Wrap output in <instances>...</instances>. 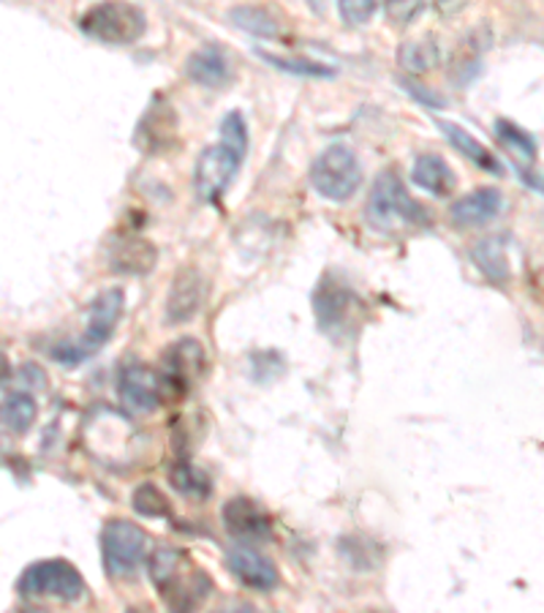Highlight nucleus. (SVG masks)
Segmentation results:
<instances>
[{
    "label": "nucleus",
    "instance_id": "obj_1",
    "mask_svg": "<svg viewBox=\"0 0 544 613\" xmlns=\"http://www.w3.org/2000/svg\"><path fill=\"white\" fill-rule=\"evenodd\" d=\"M248 153V126L240 112H229L220 123V140L204 147L196 158L194 191L200 202L220 200L235 175L240 172Z\"/></svg>",
    "mask_w": 544,
    "mask_h": 613
},
{
    "label": "nucleus",
    "instance_id": "obj_2",
    "mask_svg": "<svg viewBox=\"0 0 544 613\" xmlns=\"http://www.w3.org/2000/svg\"><path fill=\"white\" fill-rule=\"evenodd\" d=\"M147 570H150V581L158 598L172 611L196 609L213 589L207 572H202L191 561V556L174 545H158L147 561Z\"/></svg>",
    "mask_w": 544,
    "mask_h": 613
},
{
    "label": "nucleus",
    "instance_id": "obj_3",
    "mask_svg": "<svg viewBox=\"0 0 544 613\" xmlns=\"http://www.w3.org/2000/svg\"><path fill=\"white\" fill-rule=\"evenodd\" d=\"M367 224L384 235H400V232L419 230L430 224V213L411 194L395 169H384L373 183L367 197Z\"/></svg>",
    "mask_w": 544,
    "mask_h": 613
},
{
    "label": "nucleus",
    "instance_id": "obj_4",
    "mask_svg": "<svg viewBox=\"0 0 544 613\" xmlns=\"http://www.w3.org/2000/svg\"><path fill=\"white\" fill-rule=\"evenodd\" d=\"M123 305H126L123 289H104V292L90 303L88 325H84L82 336L77 341H64V344L53 346V360L66 363V366H77V363L90 360L95 352L104 349L106 341L115 336L117 322H121L123 316Z\"/></svg>",
    "mask_w": 544,
    "mask_h": 613
},
{
    "label": "nucleus",
    "instance_id": "obj_5",
    "mask_svg": "<svg viewBox=\"0 0 544 613\" xmlns=\"http://www.w3.org/2000/svg\"><path fill=\"white\" fill-rule=\"evenodd\" d=\"M79 31L110 47H128L147 31V16L128 0H101L79 16Z\"/></svg>",
    "mask_w": 544,
    "mask_h": 613
},
{
    "label": "nucleus",
    "instance_id": "obj_6",
    "mask_svg": "<svg viewBox=\"0 0 544 613\" xmlns=\"http://www.w3.org/2000/svg\"><path fill=\"white\" fill-rule=\"evenodd\" d=\"M362 183V167L349 145H330L310 164V186L327 202H349Z\"/></svg>",
    "mask_w": 544,
    "mask_h": 613
},
{
    "label": "nucleus",
    "instance_id": "obj_7",
    "mask_svg": "<svg viewBox=\"0 0 544 613\" xmlns=\"http://www.w3.org/2000/svg\"><path fill=\"white\" fill-rule=\"evenodd\" d=\"M16 589L27 600H60V603H79L88 592L84 578L66 559L36 561L22 572Z\"/></svg>",
    "mask_w": 544,
    "mask_h": 613
},
{
    "label": "nucleus",
    "instance_id": "obj_8",
    "mask_svg": "<svg viewBox=\"0 0 544 613\" xmlns=\"http://www.w3.org/2000/svg\"><path fill=\"white\" fill-rule=\"evenodd\" d=\"M147 535L128 519H110L101 530V559L110 578H132L145 565Z\"/></svg>",
    "mask_w": 544,
    "mask_h": 613
},
{
    "label": "nucleus",
    "instance_id": "obj_9",
    "mask_svg": "<svg viewBox=\"0 0 544 613\" xmlns=\"http://www.w3.org/2000/svg\"><path fill=\"white\" fill-rule=\"evenodd\" d=\"M204 346L196 338H180L163 355L161 366V384H163V401L167 399H183L189 393L191 384L204 374Z\"/></svg>",
    "mask_w": 544,
    "mask_h": 613
},
{
    "label": "nucleus",
    "instance_id": "obj_10",
    "mask_svg": "<svg viewBox=\"0 0 544 613\" xmlns=\"http://www.w3.org/2000/svg\"><path fill=\"white\" fill-rule=\"evenodd\" d=\"M226 532L235 537L237 543L257 545L272 537V519L268 510L251 497H235L224 504L220 510Z\"/></svg>",
    "mask_w": 544,
    "mask_h": 613
},
{
    "label": "nucleus",
    "instance_id": "obj_11",
    "mask_svg": "<svg viewBox=\"0 0 544 613\" xmlns=\"http://www.w3.org/2000/svg\"><path fill=\"white\" fill-rule=\"evenodd\" d=\"M117 393L134 412H156L163 404V384L152 368L141 363H128L117 377Z\"/></svg>",
    "mask_w": 544,
    "mask_h": 613
},
{
    "label": "nucleus",
    "instance_id": "obj_12",
    "mask_svg": "<svg viewBox=\"0 0 544 613\" xmlns=\"http://www.w3.org/2000/svg\"><path fill=\"white\" fill-rule=\"evenodd\" d=\"M204 294H207V278L196 268L178 270L172 278L167 298V322L169 325H183L191 322L204 305Z\"/></svg>",
    "mask_w": 544,
    "mask_h": 613
},
{
    "label": "nucleus",
    "instance_id": "obj_13",
    "mask_svg": "<svg viewBox=\"0 0 544 613\" xmlns=\"http://www.w3.org/2000/svg\"><path fill=\"white\" fill-rule=\"evenodd\" d=\"M174 142H178V115L167 101L156 99L139 121V129H136V145L147 156H163V153L172 151Z\"/></svg>",
    "mask_w": 544,
    "mask_h": 613
},
{
    "label": "nucleus",
    "instance_id": "obj_14",
    "mask_svg": "<svg viewBox=\"0 0 544 613\" xmlns=\"http://www.w3.org/2000/svg\"><path fill=\"white\" fill-rule=\"evenodd\" d=\"M229 561V570L242 587L257 589V592H272L277 587V567L275 561L268 559L264 554H259L251 545L240 543L229 550L226 556Z\"/></svg>",
    "mask_w": 544,
    "mask_h": 613
},
{
    "label": "nucleus",
    "instance_id": "obj_15",
    "mask_svg": "<svg viewBox=\"0 0 544 613\" xmlns=\"http://www.w3.org/2000/svg\"><path fill=\"white\" fill-rule=\"evenodd\" d=\"M314 311L321 331H340V327L349 325L351 314L356 311V298L351 294L349 287H343L340 281L332 283L330 276H325V281L319 283V289L314 294Z\"/></svg>",
    "mask_w": 544,
    "mask_h": 613
},
{
    "label": "nucleus",
    "instance_id": "obj_16",
    "mask_svg": "<svg viewBox=\"0 0 544 613\" xmlns=\"http://www.w3.org/2000/svg\"><path fill=\"white\" fill-rule=\"evenodd\" d=\"M231 71H235V66H231L229 53L218 44H204L185 60V77L202 85V88H224L231 79Z\"/></svg>",
    "mask_w": 544,
    "mask_h": 613
},
{
    "label": "nucleus",
    "instance_id": "obj_17",
    "mask_svg": "<svg viewBox=\"0 0 544 613\" xmlns=\"http://www.w3.org/2000/svg\"><path fill=\"white\" fill-rule=\"evenodd\" d=\"M503 210V194L498 189H476L472 194L452 202L450 219L457 230H474L485 226Z\"/></svg>",
    "mask_w": 544,
    "mask_h": 613
},
{
    "label": "nucleus",
    "instance_id": "obj_18",
    "mask_svg": "<svg viewBox=\"0 0 544 613\" xmlns=\"http://www.w3.org/2000/svg\"><path fill=\"white\" fill-rule=\"evenodd\" d=\"M411 180L419 189L428 191L430 197H439V200L452 197L457 183L452 167L439 153H422V156H417V161H413L411 167Z\"/></svg>",
    "mask_w": 544,
    "mask_h": 613
},
{
    "label": "nucleus",
    "instance_id": "obj_19",
    "mask_svg": "<svg viewBox=\"0 0 544 613\" xmlns=\"http://www.w3.org/2000/svg\"><path fill=\"white\" fill-rule=\"evenodd\" d=\"M496 136L503 142L509 153H512L514 164H518L520 175L529 180V186H534L536 191L542 189V183L536 178H531V167L536 161V140L525 129H520L518 123L507 121V118H498L496 121Z\"/></svg>",
    "mask_w": 544,
    "mask_h": 613
},
{
    "label": "nucleus",
    "instance_id": "obj_20",
    "mask_svg": "<svg viewBox=\"0 0 544 613\" xmlns=\"http://www.w3.org/2000/svg\"><path fill=\"white\" fill-rule=\"evenodd\" d=\"M156 248L145 237H121L110 248V270L141 276V272L156 268Z\"/></svg>",
    "mask_w": 544,
    "mask_h": 613
},
{
    "label": "nucleus",
    "instance_id": "obj_21",
    "mask_svg": "<svg viewBox=\"0 0 544 613\" xmlns=\"http://www.w3.org/2000/svg\"><path fill=\"white\" fill-rule=\"evenodd\" d=\"M439 129L444 132L446 140L452 142V147H455V151H461L463 156L468 158V161L476 164V167H481L485 172H492V175L503 172V167L498 164V158L492 156V153L487 151V147L481 145V142L476 140L474 134H468L466 129L457 126V123H452V121H439Z\"/></svg>",
    "mask_w": 544,
    "mask_h": 613
},
{
    "label": "nucleus",
    "instance_id": "obj_22",
    "mask_svg": "<svg viewBox=\"0 0 544 613\" xmlns=\"http://www.w3.org/2000/svg\"><path fill=\"white\" fill-rule=\"evenodd\" d=\"M474 265L485 272V278H490L492 283L509 281L512 270H509V252L503 237H485L472 248Z\"/></svg>",
    "mask_w": 544,
    "mask_h": 613
},
{
    "label": "nucleus",
    "instance_id": "obj_23",
    "mask_svg": "<svg viewBox=\"0 0 544 613\" xmlns=\"http://www.w3.org/2000/svg\"><path fill=\"white\" fill-rule=\"evenodd\" d=\"M169 482H172L174 491L185 499H194V502H202L213 493V480H209L207 472H202L200 467H194L191 461H180L174 464L172 472H169Z\"/></svg>",
    "mask_w": 544,
    "mask_h": 613
},
{
    "label": "nucleus",
    "instance_id": "obj_24",
    "mask_svg": "<svg viewBox=\"0 0 544 613\" xmlns=\"http://www.w3.org/2000/svg\"><path fill=\"white\" fill-rule=\"evenodd\" d=\"M38 404L31 393H11L0 401V423L14 434H25L36 423Z\"/></svg>",
    "mask_w": 544,
    "mask_h": 613
},
{
    "label": "nucleus",
    "instance_id": "obj_25",
    "mask_svg": "<svg viewBox=\"0 0 544 613\" xmlns=\"http://www.w3.org/2000/svg\"><path fill=\"white\" fill-rule=\"evenodd\" d=\"M229 20L235 22L240 31L253 33V36H277L275 16H272L268 9H259V5H237V9L229 11Z\"/></svg>",
    "mask_w": 544,
    "mask_h": 613
},
{
    "label": "nucleus",
    "instance_id": "obj_26",
    "mask_svg": "<svg viewBox=\"0 0 544 613\" xmlns=\"http://www.w3.org/2000/svg\"><path fill=\"white\" fill-rule=\"evenodd\" d=\"M257 55L264 60V64L281 68V71H286V74H297V77H336V68L327 66V64H319V60L283 58V55L264 53V49H259Z\"/></svg>",
    "mask_w": 544,
    "mask_h": 613
},
{
    "label": "nucleus",
    "instance_id": "obj_27",
    "mask_svg": "<svg viewBox=\"0 0 544 613\" xmlns=\"http://www.w3.org/2000/svg\"><path fill=\"white\" fill-rule=\"evenodd\" d=\"M398 64L413 74H424L439 66V47L430 42H408L400 47Z\"/></svg>",
    "mask_w": 544,
    "mask_h": 613
},
{
    "label": "nucleus",
    "instance_id": "obj_28",
    "mask_svg": "<svg viewBox=\"0 0 544 613\" xmlns=\"http://www.w3.org/2000/svg\"><path fill=\"white\" fill-rule=\"evenodd\" d=\"M134 510L139 515H147V519H163V515H169L167 497L156 486H150V482H145V486H139L134 491Z\"/></svg>",
    "mask_w": 544,
    "mask_h": 613
},
{
    "label": "nucleus",
    "instance_id": "obj_29",
    "mask_svg": "<svg viewBox=\"0 0 544 613\" xmlns=\"http://www.w3.org/2000/svg\"><path fill=\"white\" fill-rule=\"evenodd\" d=\"M382 0H338L340 20L349 27H362L373 20Z\"/></svg>",
    "mask_w": 544,
    "mask_h": 613
},
{
    "label": "nucleus",
    "instance_id": "obj_30",
    "mask_svg": "<svg viewBox=\"0 0 544 613\" xmlns=\"http://www.w3.org/2000/svg\"><path fill=\"white\" fill-rule=\"evenodd\" d=\"M404 85H406L408 93H411L413 99L419 101V104L430 107V110H441V107H444V99H441V96H435V93H430V90H422V85L411 82V79H404Z\"/></svg>",
    "mask_w": 544,
    "mask_h": 613
},
{
    "label": "nucleus",
    "instance_id": "obj_31",
    "mask_svg": "<svg viewBox=\"0 0 544 613\" xmlns=\"http://www.w3.org/2000/svg\"><path fill=\"white\" fill-rule=\"evenodd\" d=\"M5 379H11V360L5 357V352L0 349V382H5Z\"/></svg>",
    "mask_w": 544,
    "mask_h": 613
}]
</instances>
